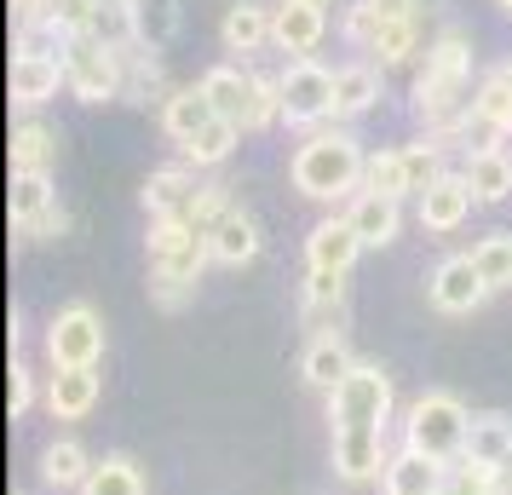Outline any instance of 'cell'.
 Listing matches in <instances>:
<instances>
[{"label":"cell","mask_w":512,"mask_h":495,"mask_svg":"<svg viewBox=\"0 0 512 495\" xmlns=\"http://www.w3.org/2000/svg\"><path fill=\"white\" fill-rule=\"evenodd\" d=\"M58 127H47V121H18L12 127V173H52V162H58Z\"/></svg>","instance_id":"obj_27"},{"label":"cell","mask_w":512,"mask_h":495,"mask_svg":"<svg viewBox=\"0 0 512 495\" xmlns=\"http://www.w3.org/2000/svg\"><path fill=\"white\" fill-rule=\"evenodd\" d=\"M495 6H501V12H507V18H512V0H495Z\"/></svg>","instance_id":"obj_50"},{"label":"cell","mask_w":512,"mask_h":495,"mask_svg":"<svg viewBox=\"0 0 512 495\" xmlns=\"http://www.w3.org/2000/svg\"><path fill=\"white\" fill-rule=\"evenodd\" d=\"M196 196H202V185H196V167H156L150 179L139 185V202L150 219H185L190 208H196Z\"/></svg>","instance_id":"obj_10"},{"label":"cell","mask_w":512,"mask_h":495,"mask_svg":"<svg viewBox=\"0 0 512 495\" xmlns=\"http://www.w3.org/2000/svg\"><path fill=\"white\" fill-rule=\"evenodd\" d=\"M403 173H409V196H426V190L438 185L443 173H449V167H443V144L432 139V133H426V139H415V144H403Z\"/></svg>","instance_id":"obj_35"},{"label":"cell","mask_w":512,"mask_h":495,"mask_svg":"<svg viewBox=\"0 0 512 495\" xmlns=\"http://www.w3.org/2000/svg\"><path fill=\"white\" fill-rule=\"evenodd\" d=\"M104 357V317L93 306H64L47 323V363L52 369H98Z\"/></svg>","instance_id":"obj_7"},{"label":"cell","mask_w":512,"mask_h":495,"mask_svg":"<svg viewBox=\"0 0 512 495\" xmlns=\"http://www.w3.org/2000/svg\"><path fill=\"white\" fill-rule=\"evenodd\" d=\"M363 167H369V156H363V144L351 139L346 127H317L294 150L288 179L311 202H340V196H357L363 190Z\"/></svg>","instance_id":"obj_2"},{"label":"cell","mask_w":512,"mask_h":495,"mask_svg":"<svg viewBox=\"0 0 512 495\" xmlns=\"http://www.w3.org/2000/svg\"><path fill=\"white\" fill-rule=\"evenodd\" d=\"M340 35H346L351 47H363V52H369V47H374V35H380V18H374L369 6L357 0V6L346 12V24H340Z\"/></svg>","instance_id":"obj_43"},{"label":"cell","mask_w":512,"mask_h":495,"mask_svg":"<svg viewBox=\"0 0 512 495\" xmlns=\"http://www.w3.org/2000/svg\"><path fill=\"white\" fill-rule=\"evenodd\" d=\"M202 93L213 98V110L225 121H236L248 133V116H254V93H259V75L254 70H236V64H219V70L202 75Z\"/></svg>","instance_id":"obj_16"},{"label":"cell","mask_w":512,"mask_h":495,"mask_svg":"<svg viewBox=\"0 0 512 495\" xmlns=\"http://www.w3.org/2000/svg\"><path fill=\"white\" fill-rule=\"evenodd\" d=\"M380 24H403V18H420V0H363Z\"/></svg>","instance_id":"obj_47"},{"label":"cell","mask_w":512,"mask_h":495,"mask_svg":"<svg viewBox=\"0 0 512 495\" xmlns=\"http://www.w3.org/2000/svg\"><path fill=\"white\" fill-rule=\"evenodd\" d=\"M98 392H104L98 369H52L41 403H47L52 421H87V415L98 409Z\"/></svg>","instance_id":"obj_11"},{"label":"cell","mask_w":512,"mask_h":495,"mask_svg":"<svg viewBox=\"0 0 512 495\" xmlns=\"http://www.w3.org/2000/svg\"><path fill=\"white\" fill-rule=\"evenodd\" d=\"M461 179L472 185L478 208H495V202H507L512 196V156L507 150H466Z\"/></svg>","instance_id":"obj_22"},{"label":"cell","mask_w":512,"mask_h":495,"mask_svg":"<svg viewBox=\"0 0 512 495\" xmlns=\"http://www.w3.org/2000/svg\"><path fill=\"white\" fill-rule=\"evenodd\" d=\"M81 495H150V490H144V472L133 455H104L93 478L81 484Z\"/></svg>","instance_id":"obj_34"},{"label":"cell","mask_w":512,"mask_h":495,"mask_svg":"<svg viewBox=\"0 0 512 495\" xmlns=\"http://www.w3.org/2000/svg\"><path fill=\"white\" fill-rule=\"evenodd\" d=\"M495 484H501V495H512V461H507L501 472H495Z\"/></svg>","instance_id":"obj_49"},{"label":"cell","mask_w":512,"mask_h":495,"mask_svg":"<svg viewBox=\"0 0 512 495\" xmlns=\"http://www.w3.org/2000/svg\"><path fill=\"white\" fill-rule=\"evenodd\" d=\"M466 432H472V409L455 392H420L403 415V449L432 455L443 467H455L466 455Z\"/></svg>","instance_id":"obj_3"},{"label":"cell","mask_w":512,"mask_h":495,"mask_svg":"<svg viewBox=\"0 0 512 495\" xmlns=\"http://www.w3.org/2000/svg\"><path fill=\"white\" fill-rule=\"evenodd\" d=\"M346 219L357 225L363 248H386V242H397V231H403V202H392V196H374V190H357Z\"/></svg>","instance_id":"obj_20"},{"label":"cell","mask_w":512,"mask_h":495,"mask_svg":"<svg viewBox=\"0 0 512 495\" xmlns=\"http://www.w3.org/2000/svg\"><path fill=\"white\" fill-rule=\"evenodd\" d=\"M357 369V357H351V346L340 340L334 329H317L311 340H305V352H300V375L305 386H317V392H334L340 380Z\"/></svg>","instance_id":"obj_15"},{"label":"cell","mask_w":512,"mask_h":495,"mask_svg":"<svg viewBox=\"0 0 512 495\" xmlns=\"http://www.w3.org/2000/svg\"><path fill=\"white\" fill-rule=\"evenodd\" d=\"M12 18H18V24H47L52 0H12Z\"/></svg>","instance_id":"obj_48"},{"label":"cell","mask_w":512,"mask_h":495,"mask_svg":"<svg viewBox=\"0 0 512 495\" xmlns=\"http://www.w3.org/2000/svg\"><path fill=\"white\" fill-rule=\"evenodd\" d=\"M6 87L18 110H41L47 98H58V87H70V75H64V58H12Z\"/></svg>","instance_id":"obj_17"},{"label":"cell","mask_w":512,"mask_h":495,"mask_svg":"<svg viewBox=\"0 0 512 495\" xmlns=\"http://www.w3.org/2000/svg\"><path fill=\"white\" fill-rule=\"evenodd\" d=\"M213 116H219V110H213V98L202 93V81H196V87H173L167 104H162V133L173 144H190Z\"/></svg>","instance_id":"obj_23"},{"label":"cell","mask_w":512,"mask_h":495,"mask_svg":"<svg viewBox=\"0 0 512 495\" xmlns=\"http://www.w3.org/2000/svg\"><path fill=\"white\" fill-rule=\"evenodd\" d=\"M392 375L380 363H357L328 392V426L334 432H386L392 426Z\"/></svg>","instance_id":"obj_4"},{"label":"cell","mask_w":512,"mask_h":495,"mask_svg":"<svg viewBox=\"0 0 512 495\" xmlns=\"http://www.w3.org/2000/svg\"><path fill=\"white\" fill-rule=\"evenodd\" d=\"M346 300V277L340 271H305V311L323 317V311H340Z\"/></svg>","instance_id":"obj_39"},{"label":"cell","mask_w":512,"mask_h":495,"mask_svg":"<svg viewBox=\"0 0 512 495\" xmlns=\"http://www.w3.org/2000/svg\"><path fill=\"white\" fill-rule=\"evenodd\" d=\"M472 208H478L472 185H466L461 173H443L438 185L420 196V225H426L432 236H449V231H461L466 219H472Z\"/></svg>","instance_id":"obj_14"},{"label":"cell","mask_w":512,"mask_h":495,"mask_svg":"<svg viewBox=\"0 0 512 495\" xmlns=\"http://www.w3.org/2000/svg\"><path fill=\"white\" fill-rule=\"evenodd\" d=\"M93 467L98 461L75 444V438H52V444L41 449V484H47V490H75L81 495V484L93 478Z\"/></svg>","instance_id":"obj_24"},{"label":"cell","mask_w":512,"mask_h":495,"mask_svg":"<svg viewBox=\"0 0 512 495\" xmlns=\"http://www.w3.org/2000/svg\"><path fill=\"white\" fill-rule=\"evenodd\" d=\"M133 29H139V47L162 52L179 35V0H133Z\"/></svg>","instance_id":"obj_33"},{"label":"cell","mask_w":512,"mask_h":495,"mask_svg":"<svg viewBox=\"0 0 512 495\" xmlns=\"http://www.w3.org/2000/svg\"><path fill=\"white\" fill-rule=\"evenodd\" d=\"M380 104V70L374 64H346L334 70V121H357Z\"/></svg>","instance_id":"obj_26"},{"label":"cell","mask_w":512,"mask_h":495,"mask_svg":"<svg viewBox=\"0 0 512 495\" xmlns=\"http://www.w3.org/2000/svg\"><path fill=\"white\" fill-rule=\"evenodd\" d=\"M208 242H213V265H231V271L254 265L259 248H265V236H259L254 213H242V208L225 213V219H219V231H213Z\"/></svg>","instance_id":"obj_21"},{"label":"cell","mask_w":512,"mask_h":495,"mask_svg":"<svg viewBox=\"0 0 512 495\" xmlns=\"http://www.w3.org/2000/svg\"><path fill=\"white\" fill-rule=\"evenodd\" d=\"M472 265L489 288H512V231H489L484 242H472Z\"/></svg>","instance_id":"obj_36"},{"label":"cell","mask_w":512,"mask_h":495,"mask_svg":"<svg viewBox=\"0 0 512 495\" xmlns=\"http://www.w3.org/2000/svg\"><path fill=\"white\" fill-rule=\"evenodd\" d=\"M29 403H35V369L12 363V415H29Z\"/></svg>","instance_id":"obj_46"},{"label":"cell","mask_w":512,"mask_h":495,"mask_svg":"<svg viewBox=\"0 0 512 495\" xmlns=\"http://www.w3.org/2000/svg\"><path fill=\"white\" fill-rule=\"evenodd\" d=\"M277 81H282V121L288 127L317 133L323 121H334V70H323L317 58H294Z\"/></svg>","instance_id":"obj_5"},{"label":"cell","mask_w":512,"mask_h":495,"mask_svg":"<svg viewBox=\"0 0 512 495\" xmlns=\"http://www.w3.org/2000/svg\"><path fill=\"white\" fill-rule=\"evenodd\" d=\"M64 231H70V213H64V202H58V208H47L35 225H24L18 236H24V242H58Z\"/></svg>","instance_id":"obj_44"},{"label":"cell","mask_w":512,"mask_h":495,"mask_svg":"<svg viewBox=\"0 0 512 495\" xmlns=\"http://www.w3.org/2000/svg\"><path fill=\"white\" fill-rule=\"evenodd\" d=\"M47 208H58L52 173H12V190H6V213H12V225L24 231V225H35Z\"/></svg>","instance_id":"obj_28"},{"label":"cell","mask_w":512,"mask_h":495,"mask_svg":"<svg viewBox=\"0 0 512 495\" xmlns=\"http://www.w3.org/2000/svg\"><path fill=\"white\" fill-rule=\"evenodd\" d=\"M231 208H236V202H231V185H202V196H196V208H190L185 219H190L202 236H213V231H219V219H225Z\"/></svg>","instance_id":"obj_40"},{"label":"cell","mask_w":512,"mask_h":495,"mask_svg":"<svg viewBox=\"0 0 512 495\" xmlns=\"http://www.w3.org/2000/svg\"><path fill=\"white\" fill-rule=\"evenodd\" d=\"M374 58H380V70H392V64H409L420 52V18H403V24H380L374 35Z\"/></svg>","instance_id":"obj_38"},{"label":"cell","mask_w":512,"mask_h":495,"mask_svg":"<svg viewBox=\"0 0 512 495\" xmlns=\"http://www.w3.org/2000/svg\"><path fill=\"white\" fill-rule=\"evenodd\" d=\"M449 484V467L432 461V455H415V449H397L386 478H380V495H443Z\"/></svg>","instance_id":"obj_18"},{"label":"cell","mask_w":512,"mask_h":495,"mask_svg":"<svg viewBox=\"0 0 512 495\" xmlns=\"http://www.w3.org/2000/svg\"><path fill=\"white\" fill-rule=\"evenodd\" d=\"M236 144H242V127L225 121V116H213L190 144H179V156H185V167H225Z\"/></svg>","instance_id":"obj_30"},{"label":"cell","mask_w":512,"mask_h":495,"mask_svg":"<svg viewBox=\"0 0 512 495\" xmlns=\"http://www.w3.org/2000/svg\"><path fill=\"white\" fill-rule=\"evenodd\" d=\"M357 254H363V236H357V225H351L346 213L311 225V236H305V265L311 271H340L346 277L351 265H357Z\"/></svg>","instance_id":"obj_13"},{"label":"cell","mask_w":512,"mask_h":495,"mask_svg":"<svg viewBox=\"0 0 512 495\" xmlns=\"http://www.w3.org/2000/svg\"><path fill=\"white\" fill-rule=\"evenodd\" d=\"M443 495H501V484H495V472H489V467L455 461V467H449V484H443Z\"/></svg>","instance_id":"obj_41"},{"label":"cell","mask_w":512,"mask_h":495,"mask_svg":"<svg viewBox=\"0 0 512 495\" xmlns=\"http://www.w3.org/2000/svg\"><path fill=\"white\" fill-rule=\"evenodd\" d=\"M363 190H374V196H392V202H403V196H409L403 150H369V167H363Z\"/></svg>","instance_id":"obj_37"},{"label":"cell","mask_w":512,"mask_h":495,"mask_svg":"<svg viewBox=\"0 0 512 495\" xmlns=\"http://www.w3.org/2000/svg\"><path fill=\"white\" fill-rule=\"evenodd\" d=\"M208 265H213V242H208V236H190V242H179L173 254L150 260V277H162V283H179V288H196Z\"/></svg>","instance_id":"obj_29"},{"label":"cell","mask_w":512,"mask_h":495,"mask_svg":"<svg viewBox=\"0 0 512 495\" xmlns=\"http://www.w3.org/2000/svg\"><path fill=\"white\" fill-rule=\"evenodd\" d=\"M461 461H472V467H489L501 472L512 461V421L507 415H472V432H466V455Z\"/></svg>","instance_id":"obj_25"},{"label":"cell","mask_w":512,"mask_h":495,"mask_svg":"<svg viewBox=\"0 0 512 495\" xmlns=\"http://www.w3.org/2000/svg\"><path fill=\"white\" fill-rule=\"evenodd\" d=\"M472 35L466 29H443L426 47V64L415 75V116L426 133L449 150L455 139H472Z\"/></svg>","instance_id":"obj_1"},{"label":"cell","mask_w":512,"mask_h":495,"mask_svg":"<svg viewBox=\"0 0 512 495\" xmlns=\"http://www.w3.org/2000/svg\"><path fill=\"white\" fill-rule=\"evenodd\" d=\"M489 294H495V288L478 277L472 254H449V260H438V271L426 277V300H432L443 317H472Z\"/></svg>","instance_id":"obj_8"},{"label":"cell","mask_w":512,"mask_h":495,"mask_svg":"<svg viewBox=\"0 0 512 495\" xmlns=\"http://www.w3.org/2000/svg\"><path fill=\"white\" fill-rule=\"evenodd\" d=\"M323 35H328L323 6H311V0H277V29H271V41L288 52V64H294V58H311V52L323 47Z\"/></svg>","instance_id":"obj_12"},{"label":"cell","mask_w":512,"mask_h":495,"mask_svg":"<svg viewBox=\"0 0 512 495\" xmlns=\"http://www.w3.org/2000/svg\"><path fill=\"white\" fill-rule=\"evenodd\" d=\"M386 467H392L386 432H334V478H340V484L386 478Z\"/></svg>","instance_id":"obj_9"},{"label":"cell","mask_w":512,"mask_h":495,"mask_svg":"<svg viewBox=\"0 0 512 495\" xmlns=\"http://www.w3.org/2000/svg\"><path fill=\"white\" fill-rule=\"evenodd\" d=\"M93 6H98V0H52V18H47V24L58 29V35L81 41V35H87V24H93Z\"/></svg>","instance_id":"obj_42"},{"label":"cell","mask_w":512,"mask_h":495,"mask_svg":"<svg viewBox=\"0 0 512 495\" xmlns=\"http://www.w3.org/2000/svg\"><path fill=\"white\" fill-rule=\"evenodd\" d=\"M311 6H328V0H311Z\"/></svg>","instance_id":"obj_51"},{"label":"cell","mask_w":512,"mask_h":495,"mask_svg":"<svg viewBox=\"0 0 512 495\" xmlns=\"http://www.w3.org/2000/svg\"><path fill=\"white\" fill-rule=\"evenodd\" d=\"M121 58H127V93H121V98H127V104H150V98H162V104H167V93H173V87L162 81V52L127 47Z\"/></svg>","instance_id":"obj_32"},{"label":"cell","mask_w":512,"mask_h":495,"mask_svg":"<svg viewBox=\"0 0 512 495\" xmlns=\"http://www.w3.org/2000/svg\"><path fill=\"white\" fill-rule=\"evenodd\" d=\"M87 41L98 47H139V29H133V0H98L93 6V24H87Z\"/></svg>","instance_id":"obj_31"},{"label":"cell","mask_w":512,"mask_h":495,"mask_svg":"<svg viewBox=\"0 0 512 495\" xmlns=\"http://www.w3.org/2000/svg\"><path fill=\"white\" fill-rule=\"evenodd\" d=\"M150 300L162 311H185L196 300V288H179V283H162V277H150Z\"/></svg>","instance_id":"obj_45"},{"label":"cell","mask_w":512,"mask_h":495,"mask_svg":"<svg viewBox=\"0 0 512 495\" xmlns=\"http://www.w3.org/2000/svg\"><path fill=\"white\" fill-rule=\"evenodd\" d=\"M271 29H277L271 0H236L225 12V24H219V41H225V52H259L271 41Z\"/></svg>","instance_id":"obj_19"},{"label":"cell","mask_w":512,"mask_h":495,"mask_svg":"<svg viewBox=\"0 0 512 495\" xmlns=\"http://www.w3.org/2000/svg\"><path fill=\"white\" fill-rule=\"evenodd\" d=\"M64 75H70V93L81 104H110L127 93V58L116 47H98V41H70L64 52Z\"/></svg>","instance_id":"obj_6"}]
</instances>
